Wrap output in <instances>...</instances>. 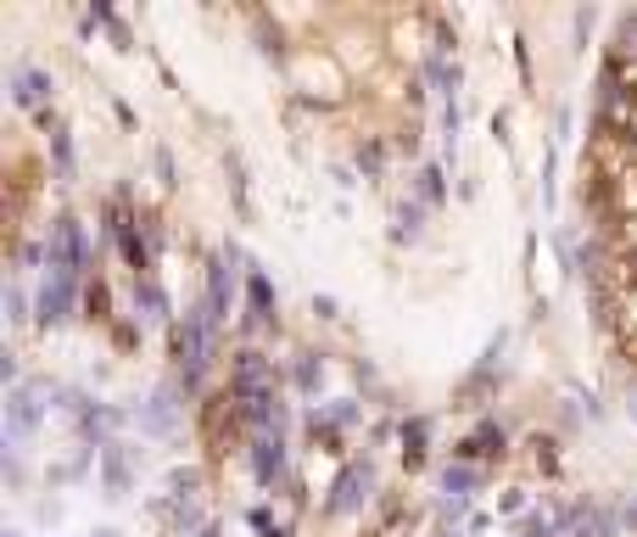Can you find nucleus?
Wrapping results in <instances>:
<instances>
[{"instance_id":"obj_1","label":"nucleus","mask_w":637,"mask_h":537,"mask_svg":"<svg viewBox=\"0 0 637 537\" xmlns=\"http://www.w3.org/2000/svg\"><path fill=\"white\" fill-rule=\"evenodd\" d=\"M84 268H90V241H84V230H79L73 219H57V224H51V275L79 281Z\"/></svg>"},{"instance_id":"obj_2","label":"nucleus","mask_w":637,"mask_h":537,"mask_svg":"<svg viewBox=\"0 0 637 537\" xmlns=\"http://www.w3.org/2000/svg\"><path fill=\"white\" fill-rule=\"evenodd\" d=\"M40 421H46L40 392H34V386H18V392L7 397V443H29V437L40 432Z\"/></svg>"},{"instance_id":"obj_3","label":"nucleus","mask_w":637,"mask_h":537,"mask_svg":"<svg viewBox=\"0 0 637 537\" xmlns=\"http://www.w3.org/2000/svg\"><path fill=\"white\" fill-rule=\"evenodd\" d=\"M12 101L29 107V112H40V107L51 101V73H40V68H18V79H12Z\"/></svg>"},{"instance_id":"obj_4","label":"nucleus","mask_w":637,"mask_h":537,"mask_svg":"<svg viewBox=\"0 0 637 537\" xmlns=\"http://www.w3.org/2000/svg\"><path fill=\"white\" fill-rule=\"evenodd\" d=\"M68 308H73V281H68V275L46 281V292H40V320L57 325V320H68Z\"/></svg>"},{"instance_id":"obj_5","label":"nucleus","mask_w":637,"mask_h":537,"mask_svg":"<svg viewBox=\"0 0 637 537\" xmlns=\"http://www.w3.org/2000/svg\"><path fill=\"white\" fill-rule=\"evenodd\" d=\"M140 426H145V432H156V437L174 432V392H169V386H163V392H156V397L145 403V409H140Z\"/></svg>"},{"instance_id":"obj_6","label":"nucleus","mask_w":637,"mask_h":537,"mask_svg":"<svg viewBox=\"0 0 637 537\" xmlns=\"http://www.w3.org/2000/svg\"><path fill=\"white\" fill-rule=\"evenodd\" d=\"M208 308H213V325L230 314V281H224V257H213V268H208Z\"/></svg>"},{"instance_id":"obj_7","label":"nucleus","mask_w":637,"mask_h":537,"mask_svg":"<svg viewBox=\"0 0 637 537\" xmlns=\"http://www.w3.org/2000/svg\"><path fill=\"white\" fill-rule=\"evenodd\" d=\"M280 465H285V448H280V437H257V482H274L280 476Z\"/></svg>"},{"instance_id":"obj_8","label":"nucleus","mask_w":637,"mask_h":537,"mask_svg":"<svg viewBox=\"0 0 637 537\" xmlns=\"http://www.w3.org/2000/svg\"><path fill=\"white\" fill-rule=\"evenodd\" d=\"M358 487H370V470H358V465H353V470L342 476V487H336V504H331V509H353V504H358Z\"/></svg>"},{"instance_id":"obj_9","label":"nucleus","mask_w":637,"mask_h":537,"mask_svg":"<svg viewBox=\"0 0 637 537\" xmlns=\"http://www.w3.org/2000/svg\"><path fill=\"white\" fill-rule=\"evenodd\" d=\"M134 297L145 303V320H163V314H169V303H163V292H156L151 281H140V286H134Z\"/></svg>"},{"instance_id":"obj_10","label":"nucleus","mask_w":637,"mask_h":537,"mask_svg":"<svg viewBox=\"0 0 637 537\" xmlns=\"http://www.w3.org/2000/svg\"><path fill=\"white\" fill-rule=\"evenodd\" d=\"M269 303H274V297H269V281H263V275H252V308H257V314H269Z\"/></svg>"},{"instance_id":"obj_11","label":"nucleus","mask_w":637,"mask_h":537,"mask_svg":"<svg viewBox=\"0 0 637 537\" xmlns=\"http://www.w3.org/2000/svg\"><path fill=\"white\" fill-rule=\"evenodd\" d=\"M576 537H604V515H598V509L582 515V520H576Z\"/></svg>"},{"instance_id":"obj_12","label":"nucleus","mask_w":637,"mask_h":537,"mask_svg":"<svg viewBox=\"0 0 637 537\" xmlns=\"http://www.w3.org/2000/svg\"><path fill=\"white\" fill-rule=\"evenodd\" d=\"M196 537H219V526H202V531H196Z\"/></svg>"},{"instance_id":"obj_13","label":"nucleus","mask_w":637,"mask_h":537,"mask_svg":"<svg viewBox=\"0 0 637 537\" xmlns=\"http://www.w3.org/2000/svg\"><path fill=\"white\" fill-rule=\"evenodd\" d=\"M626 520H631V526H637V504H631V509H626Z\"/></svg>"},{"instance_id":"obj_14","label":"nucleus","mask_w":637,"mask_h":537,"mask_svg":"<svg viewBox=\"0 0 637 537\" xmlns=\"http://www.w3.org/2000/svg\"><path fill=\"white\" fill-rule=\"evenodd\" d=\"M7 537H23V531H7Z\"/></svg>"}]
</instances>
